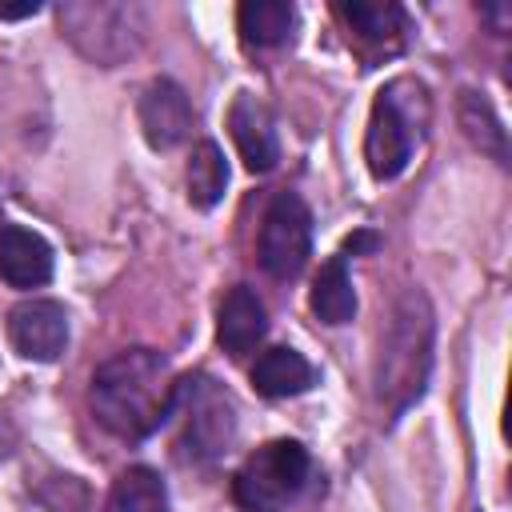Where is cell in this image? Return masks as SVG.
Segmentation results:
<instances>
[{"label": "cell", "instance_id": "1", "mask_svg": "<svg viewBox=\"0 0 512 512\" xmlns=\"http://www.w3.org/2000/svg\"><path fill=\"white\" fill-rule=\"evenodd\" d=\"M176 408V376L168 360L152 348H128L104 360L92 376V412L120 436L140 440L156 432Z\"/></svg>", "mask_w": 512, "mask_h": 512}, {"label": "cell", "instance_id": "2", "mask_svg": "<svg viewBox=\"0 0 512 512\" xmlns=\"http://www.w3.org/2000/svg\"><path fill=\"white\" fill-rule=\"evenodd\" d=\"M432 120V104H428V88L412 76H396L392 84H384L376 92L372 116H368V132H364V160L368 172L376 180H396L416 144L424 140Z\"/></svg>", "mask_w": 512, "mask_h": 512}, {"label": "cell", "instance_id": "3", "mask_svg": "<svg viewBox=\"0 0 512 512\" xmlns=\"http://www.w3.org/2000/svg\"><path fill=\"white\" fill-rule=\"evenodd\" d=\"M428 344H432V316L420 296H404L392 332L380 348V396L400 412L412 404L428 376Z\"/></svg>", "mask_w": 512, "mask_h": 512}, {"label": "cell", "instance_id": "4", "mask_svg": "<svg viewBox=\"0 0 512 512\" xmlns=\"http://www.w3.org/2000/svg\"><path fill=\"white\" fill-rule=\"evenodd\" d=\"M308 480V448L296 440H272L256 448L232 476V500L244 512H284Z\"/></svg>", "mask_w": 512, "mask_h": 512}, {"label": "cell", "instance_id": "5", "mask_svg": "<svg viewBox=\"0 0 512 512\" xmlns=\"http://www.w3.org/2000/svg\"><path fill=\"white\" fill-rule=\"evenodd\" d=\"M60 28L80 52H88L100 64H112L136 48L140 8H132V4H64Z\"/></svg>", "mask_w": 512, "mask_h": 512}, {"label": "cell", "instance_id": "6", "mask_svg": "<svg viewBox=\"0 0 512 512\" xmlns=\"http://www.w3.org/2000/svg\"><path fill=\"white\" fill-rule=\"evenodd\" d=\"M312 252V212L296 192H276L260 224V264L276 280L300 276Z\"/></svg>", "mask_w": 512, "mask_h": 512}, {"label": "cell", "instance_id": "7", "mask_svg": "<svg viewBox=\"0 0 512 512\" xmlns=\"http://www.w3.org/2000/svg\"><path fill=\"white\" fill-rule=\"evenodd\" d=\"M176 404H184V428L180 448L192 460H212L232 444L236 432V408L228 392H220L212 380H184L176 384Z\"/></svg>", "mask_w": 512, "mask_h": 512}, {"label": "cell", "instance_id": "8", "mask_svg": "<svg viewBox=\"0 0 512 512\" xmlns=\"http://www.w3.org/2000/svg\"><path fill=\"white\" fill-rule=\"evenodd\" d=\"M8 336L24 360L52 364L68 344V316L56 300H20L8 312Z\"/></svg>", "mask_w": 512, "mask_h": 512}, {"label": "cell", "instance_id": "9", "mask_svg": "<svg viewBox=\"0 0 512 512\" xmlns=\"http://www.w3.org/2000/svg\"><path fill=\"white\" fill-rule=\"evenodd\" d=\"M140 128L152 148H176L192 132V104L176 80H152L140 92Z\"/></svg>", "mask_w": 512, "mask_h": 512}, {"label": "cell", "instance_id": "10", "mask_svg": "<svg viewBox=\"0 0 512 512\" xmlns=\"http://www.w3.org/2000/svg\"><path fill=\"white\" fill-rule=\"evenodd\" d=\"M228 132H232V140H236L240 160H244L252 172H268V168L280 160L272 112H268L252 92H240V96L232 100V108H228Z\"/></svg>", "mask_w": 512, "mask_h": 512}, {"label": "cell", "instance_id": "11", "mask_svg": "<svg viewBox=\"0 0 512 512\" xmlns=\"http://www.w3.org/2000/svg\"><path fill=\"white\" fill-rule=\"evenodd\" d=\"M264 332H268V312H264L260 296H256L252 288L236 284V288L224 296V304H220V320H216V340H220V348H224L232 360H240V356H248V352L264 340Z\"/></svg>", "mask_w": 512, "mask_h": 512}, {"label": "cell", "instance_id": "12", "mask_svg": "<svg viewBox=\"0 0 512 512\" xmlns=\"http://www.w3.org/2000/svg\"><path fill=\"white\" fill-rule=\"evenodd\" d=\"M0 276L12 288H40L52 280V248L28 228H0Z\"/></svg>", "mask_w": 512, "mask_h": 512}, {"label": "cell", "instance_id": "13", "mask_svg": "<svg viewBox=\"0 0 512 512\" xmlns=\"http://www.w3.org/2000/svg\"><path fill=\"white\" fill-rule=\"evenodd\" d=\"M336 12L368 48H396L404 36V8L392 0H344Z\"/></svg>", "mask_w": 512, "mask_h": 512}, {"label": "cell", "instance_id": "14", "mask_svg": "<svg viewBox=\"0 0 512 512\" xmlns=\"http://www.w3.org/2000/svg\"><path fill=\"white\" fill-rule=\"evenodd\" d=\"M252 384L260 396L268 400H284V396H300L316 384V368L296 352V348H268L256 368H252Z\"/></svg>", "mask_w": 512, "mask_h": 512}, {"label": "cell", "instance_id": "15", "mask_svg": "<svg viewBox=\"0 0 512 512\" xmlns=\"http://www.w3.org/2000/svg\"><path fill=\"white\" fill-rule=\"evenodd\" d=\"M236 24L248 48H280L296 28V8L288 0H248L240 4Z\"/></svg>", "mask_w": 512, "mask_h": 512}, {"label": "cell", "instance_id": "16", "mask_svg": "<svg viewBox=\"0 0 512 512\" xmlns=\"http://www.w3.org/2000/svg\"><path fill=\"white\" fill-rule=\"evenodd\" d=\"M308 304L324 324H348L356 316V292H352L344 256H332V260L320 264V272L312 280V292H308Z\"/></svg>", "mask_w": 512, "mask_h": 512}, {"label": "cell", "instance_id": "17", "mask_svg": "<svg viewBox=\"0 0 512 512\" xmlns=\"http://www.w3.org/2000/svg\"><path fill=\"white\" fill-rule=\"evenodd\" d=\"M104 512H168L164 480L152 468H128L116 476Z\"/></svg>", "mask_w": 512, "mask_h": 512}, {"label": "cell", "instance_id": "18", "mask_svg": "<svg viewBox=\"0 0 512 512\" xmlns=\"http://www.w3.org/2000/svg\"><path fill=\"white\" fill-rule=\"evenodd\" d=\"M224 188H228L224 152H220V144L200 140V144L192 148V160H188V200H192L196 208H212V204H220Z\"/></svg>", "mask_w": 512, "mask_h": 512}, {"label": "cell", "instance_id": "19", "mask_svg": "<svg viewBox=\"0 0 512 512\" xmlns=\"http://www.w3.org/2000/svg\"><path fill=\"white\" fill-rule=\"evenodd\" d=\"M460 124H464V132L472 136V144H480L484 152H492L496 160H504V128H500V120L492 116L488 100H480L476 92H464V96H460Z\"/></svg>", "mask_w": 512, "mask_h": 512}, {"label": "cell", "instance_id": "20", "mask_svg": "<svg viewBox=\"0 0 512 512\" xmlns=\"http://www.w3.org/2000/svg\"><path fill=\"white\" fill-rule=\"evenodd\" d=\"M40 0H24V4H0V20H20V16H36Z\"/></svg>", "mask_w": 512, "mask_h": 512}, {"label": "cell", "instance_id": "21", "mask_svg": "<svg viewBox=\"0 0 512 512\" xmlns=\"http://www.w3.org/2000/svg\"><path fill=\"white\" fill-rule=\"evenodd\" d=\"M376 244H380V240H376L372 232H356V236L344 240V252H372Z\"/></svg>", "mask_w": 512, "mask_h": 512}, {"label": "cell", "instance_id": "22", "mask_svg": "<svg viewBox=\"0 0 512 512\" xmlns=\"http://www.w3.org/2000/svg\"><path fill=\"white\" fill-rule=\"evenodd\" d=\"M4 448H8V428L0 424V456H4Z\"/></svg>", "mask_w": 512, "mask_h": 512}]
</instances>
